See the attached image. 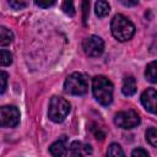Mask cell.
<instances>
[{"mask_svg": "<svg viewBox=\"0 0 157 157\" xmlns=\"http://www.w3.org/2000/svg\"><path fill=\"white\" fill-rule=\"evenodd\" d=\"M92 92L102 105H109L113 101V83L105 76H96L92 80Z\"/></svg>", "mask_w": 157, "mask_h": 157, "instance_id": "obj_1", "label": "cell"}, {"mask_svg": "<svg viewBox=\"0 0 157 157\" xmlns=\"http://www.w3.org/2000/svg\"><path fill=\"white\" fill-rule=\"evenodd\" d=\"M110 29L114 38H117L119 42H126L131 39L135 33L134 23L121 13H118L113 17L110 23Z\"/></svg>", "mask_w": 157, "mask_h": 157, "instance_id": "obj_2", "label": "cell"}, {"mask_svg": "<svg viewBox=\"0 0 157 157\" xmlns=\"http://www.w3.org/2000/svg\"><path fill=\"white\" fill-rule=\"evenodd\" d=\"M69 112H70V104L65 98L58 96L52 97L48 109V117L52 121L61 123L67 117Z\"/></svg>", "mask_w": 157, "mask_h": 157, "instance_id": "obj_3", "label": "cell"}, {"mask_svg": "<svg viewBox=\"0 0 157 157\" xmlns=\"http://www.w3.org/2000/svg\"><path fill=\"white\" fill-rule=\"evenodd\" d=\"M64 88L67 93L74 94V96H82L87 92L88 90V83L87 78L81 72H72L69 75L65 80Z\"/></svg>", "mask_w": 157, "mask_h": 157, "instance_id": "obj_4", "label": "cell"}, {"mask_svg": "<svg viewBox=\"0 0 157 157\" xmlns=\"http://www.w3.org/2000/svg\"><path fill=\"white\" fill-rule=\"evenodd\" d=\"M20 123V112L15 105L0 107V128H15Z\"/></svg>", "mask_w": 157, "mask_h": 157, "instance_id": "obj_5", "label": "cell"}, {"mask_svg": "<svg viewBox=\"0 0 157 157\" xmlns=\"http://www.w3.org/2000/svg\"><path fill=\"white\" fill-rule=\"evenodd\" d=\"M140 121H141L140 115L135 110H131V109L124 110V112H119L114 117L115 125H118L121 129H132V128H136L140 124Z\"/></svg>", "mask_w": 157, "mask_h": 157, "instance_id": "obj_6", "label": "cell"}, {"mask_svg": "<svg viewBox=\"0 0 157 157\" xmlns=\"http://www.w3.org/2000/svg\"><path fill=\"white\" fill-rule=\"evenodd\" d=\"M82 49L88 56H99L104 50V42L98 36H90L83 40Z\"/></svg>", "mask_w": 157, "mask_h": 157, "instance_id": "obj_7", "label": "cell"}, {"mask_svg": "<svg viewBox=\"0 0 157 157\" xmlns=\"http://www.w3.org/2000/svg\"><path fill=\"white\" fill-rule=\"evenodd\" d=\"M156 98H157V93H156V90L152 88V87L147 88L141 94V103H142V105L145 107L146 110H148L152 114L156 113Z\"/></svg>", "mask_w": 157, "mask_h": 157, "instance_id": "obj_8", "label": "cell"}, {"mask_svg": "<svg viewBox=\"0 0 157 157\" xmlns=\"http://www.w3.org/2000/svg\"><path fill=\"white\" fill-rule=\"evenodd\" d=\"M49 152L53 157H66L67 155V139L61 136L59 140L53 142L49 147Z\"/></svg>", "mask_w": 157, "mask_h": 157, "instance_id": "obj_9", "label": "cell"}, {"mask_svg": "<svg viewBox=\"0 0 157 157\" xmlns=\"http://www.w3.org/2000/svg\"><path fill=\"white\" fill-rule=\"evenodd\" d=\"M70 157H85V155L91 153L92 148L90 145H83L80 141H74L70 145Z\"/></svg>", "mask_w": 157, "mask_h": 157, "instance_id": "obj_10", "label": "cell"}, {"mask_svg": "<svg viewBox=\"0 0 157 157\" xmlns=\"http://www.w3.org/2000/svg\"><path fill=\"white\" fill-rule=\"evenodd\" d=\"M136 81L132 76H128L124 78L123 81V87H121V92L124 96H132L136 92Z\"/></svg>", "mask_w": 157, "mask_h": 157, "instance_id": "obj_11", "label": "cell"}, {"mask_svg": "<svg viewBox=\"0 0 157 157\" xmlns=\"http://www.w3.org/2000/svg\"><path fill=\"white\" fill-rule=\"evenodd\" d=\"M13 40V33L7 27L0 26V45H9Z\"/></svg>", "mask_w": 157, "mask_h": 157, "instance_id": "obj_12", "label": "cell"}, {"mask_svg": "<svg viewBox=\"0 0 157 157\" xmlns=\"http://www.w3.org/2000/svg\"><path fill=\"white\" fill-rule=\"evenodd\" d=\"M109 10H110V6L107 1L99 0L94 4V12L98 17H105L109 13Z\"/></svg>", "mask_w": 157, "mask_h": 157, "instance_id": "obj_13", "label": "cell"}, {"mask_svg": "<svg viewBox=\"0 0 157 157\" xmlns=\"http://www.w3.org/2000/svg\"><path fill=\"white\" fill-rule=\"evenodd\" d=\"M156 61H151L147 66H146V71H145V76L146 80H148L152 83L157 82V74H156Z\"/></svg>", "mask_w": 157, "mask_h": 157, "instance_id": "obj_14", "label": "cell"}, {"mask_svg": "<svg viewBox=\"0 0 157 157\" xmlns=\"http://www.w3.org/2000/svg\"><path fill=\"white\" fill-rule=\"evenodd\" d=\"M107 157H125L123 148L118 144H110L107 151Z\"/></svg>", "mask_w": 157, "mask_h": 157, "instance_id": "obj_15", "label": "cell"}, {"mask_svg": "<svg viewBox=\"0 0 157 157\" xmlns=\"http://www.w3.org/2000/svg\"><path fill=\"white\" fill-rule=\"evenodd\" d=\"M12 63V54L6 49H0V66H9Z\"/></svg>", "mask_w": 157, "mask_h": 157, "instance_id": "obj_16", "label": "cell"}, {"mask_svg": "<svg viewBox=\"0 0 157 157\" xmlns=\"http://www.w3.org/2000/svg\"><path fill=\"white\" fill-rule=\"evenodd\" d=\"M146 140L148 141V144L152 147L157 146V131H156V128H150L146 131Z\"/></svg>", "mask_w": 157, "mask_h": 157, "instance_id": "obj_17", "label": "cell"}, {"mask_svg": "<svg viewBox=\"0 0 157 157\" xmlns=\"http://www.w3.org/2000/svg\"><path fill=\"white\" fill-rule=\"evenodd\" d=\"M61 9H63V11H64L66 15H69V16H74V15H75V7H74L72 1H65V2H63Z\"/></svg>", "mask_w": 157, "mask_h": 157, "instance_id": "obj_18", "label": "cell"}, {"mask_svg": "<svg viewBox=\"0 0 157 157\" xmlns=\"http://www.w3.org/2000/svg\"><path fill=\"white\" fill-rule=\"evenodd\" d=\"M7 87V74L0 70V93H4Z\"/></svg>", "mask_w": 157, "mask_h": 157, "instance_id": "obj_19", "label": "cell"}, {"mask_svg": "<svg viewBox=\"0 0 157 157\" xmlns=\"http://www.w3.org/2000/svg\"><path fill=\"white\" fill-rule=\"evenodd\" d=\"M9 5H10L13 10H21V9H23V7L27 6V2H25V1H13V0H11V1H9Z\"/></svg>", "mask_w": 157, "mask_h": 157, "instance_id": "obj_20", "label": "cell"}, {"mask_svg": "<svg viewBox=\"0 0 157 157\" xmlns=\"http://www.w3.org/2000/svg\"><path fill=\"white\" fill-rule=\"evenodd\" d=\"M131 157H150V156H148L147 151H145V150L141 148V147H137V148H135V150L132 151Z\"/></svg>", "mask_w": 157, "mask_h": 157, "instance_id": "obj_21", "label": "cell"}, {"mask_svg": "<svg viewBox=\"0 0 157 157\" xmlns=\"http://www.w3.org/2000/svg\"><path fill=\"white\" fill-rule=\"evenodd\" d=\"M37 6H39V7H44V9H47V7H50V6H53L54 4H55V1H36L34 2Z\"/></svg>", "mask_w": 157, "mask_h": 157, "instance_id": "obj_22", "label": "cell"}, {"mask_svg": "<svg viewBox=\"0 0 157 157\" xmlns=\"http://www.w3.org/2000/svg\"><path fill=\"white\" fill-rule=\"evenodd\" d=\"M88 6L90 4L87 1H83L82 2V9H83V21L86 22V18H87V10H88Z\"/></svg>", "mask_w": 157, "mask_h": 157, "instance_id": "obj_23", "label": "cell"}, {"mask_svg": "<svg viewBox=\"0 0 157 157\" xmlns=\"http://www.w3.org/2000/svg\"><path fill=\"white\" fill-rule=\"evenodd\" d=\"M120 2L123 5H125V6H135V5H137V1H124V0H121Z\"/></svg>", "mask_w": 157, "mask_h": 157, "instance_id": "obj_24", "label": "cell"}]
</instances>
